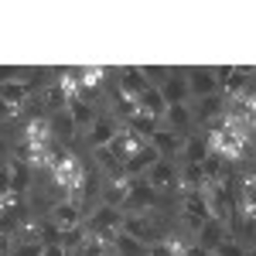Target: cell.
Wrapping results in <instances>:
<instances>
[{
    "mask_svg": "<svg viewBox=\"0 0 256 256\" xmlns=\"http://www.w3.org/2000/svg\"><path fill=\"white\" fill-rule=\"evenodd\" d=\"M113 250H116L120 256H140L144 242H137V239L126 236V232H116V239H113Z\"/></svg>",
    "mask_w": 256,
    "mask_h": 256,
    "instance_id": "obj_32",
    "label": "cell"
},
{
    "mask_svg": "<svg viewBox=\"0 0 256 256\" xmlns=\"http://www.w3.org/2000/svg\"><path fill=\"white\" fill-rule=\"evenodd\" d=\"M20 140H31V144H48L52 140V120L48 116H28L24 120V130H20Z\"/></svg>",
    "mask_w": 256,
    "mask_h": 256,
    "instance_id": "obj_13",
    "label": "cell"
},
{
    "mask_svg": "<svg viewBox=\"0 0 256 256\" xmlns=\"http://www.w3.org/2000/svg\"><path fill=\"white\" fill-rule=\"evenodd\" d=\"M154 205H158V192H154L144 178H134V184H130V192H126V202L120 205V212H140V216H147Z\"/></svg>",
    "mask_w": 256,
    "mask_h": 256,
    "instance_id": "obj_2",
    "label": "cell"
},
{
    "mask_svg": "<svg viewBox=\"0 0 256 256\" xmlns=\"http://www.w3.org/2000/svg\"><path fill=\"white\" fill-rule=\"evenodd\" d=\"M181 154H184V160H188V164H202V160L208 158V144H205V137H202V134H192V137L181 144Z\"/></svg>",
    "mask_w": 256,
    "mask_h": 256,
    "instance_id": "obj_23",
    "label": "cell"
},
{
    "mask_svg": "<svg viewBox=\"0 0 256 256\" xmlns=\"http://www.w3.org/2000/svg\"><path fill=\"white\" fill-rule=\"evenodd\" d=\"M144 181L154 188V192H171V188H178V168H174V160H154L147 171H144Z\"/></svg>",
    "mask_w": 256,
    "mask_h": 256,
    "instance_id": "obj_3",
    "label": "cell"
},
{
    "mask_svg": "<svg viewBox=\"0 0 256 256\" xmlns=\"http://www.w3.org/2000/svg\"><path fill=\"white\" fill-rule=\"evenodd\" d=\"M222 110H226V96H222V92H216V96H202L198 99L195 116L205 123V120H212V116H222Z\"/></svg>",
    "mask_w": 256,
    "mask_h": 256,
    "instance_id": "obj_25",
    "label": "cell"
},
{
    "mask_svg": "<svg viewBox=\"0 0 256 256\" xmlns=\"http://www.w3.org/2000/svg\"><path fill=\"white\" fill-rule=\"evenodd\" d=\"M147 144L158 150V158L174 160L178 154H181V144H184V140L178 137L174 130H164V126H160V130H154V134H150V140H147Z\"/></svg>",
    "mask_w": 256,
    "mask_h": 256,
    "instance_id": "obj_8",
    "label": "cell"
},
{
    "mask_svg": "<svg viewBox=\"0 0 256 256\" xmlns=\"http://www.w3.org/2000/svg\"><path fill=\"white\" fill-rule=\"evenodd\" d=\"M52 137H55V134H58V137H65V140H72L76 137V134H79V130H76V123H72V120H68V113H65V110H62V113H52Z\"/></svg>",
    "mask_w": 256,
    "mask_h": 256,
    "instance_id": "obj_31",
    "label": "cell"
},
{
    "mask_svg": "<svg viewBox=\"0 0 256 256\" xmlns=\"http://www.w3.org/2000/svg\"><path fill=\"white\" fill-rule=\"evenodd\" d=\"M184 82H188V92H192L195 99L222 92V89L216 86V79H212V68H192V72H184Z\"/></svg>",
    "mask_w": 256,
    "mask_h": 256,
    "instance_id": "obj_9",
    "label": "cell"
},
{
    "mask_svg": "<svg viewBox=\"0 0 256 256\" xmlns=\"http://www.w3.org/2000/svg\"><path fill=\"white\" fill-rule=\"evenodd\" d=\"M41 246H55V242H62V229L52 222V218H44L41 222V239H38Z\"/></svg>",
    "mask_w": 256,
    "mask_h": 256,
    "instance_id": "obj_34",
    "label": "cell"
},
{
    "mask_svg": "<svg viewBox=\"0 0 256 256\" xmlns=\"http://www.w3.org/2000/svg\"><path fill=\"white\" fill-rule=\"evenodd\" d=\"M10 192V174H7V168H0V195H7Z\"/></svg>",
    "mask_w": 256,
    "mask_h": 256,
    "instance_id": "obj_39",
    "label": "cell"
},
{
    "mask_svg": "<svg viewBox=\"0 0 256 256\" xmlns=\"http://www.w3.org/2000/svg\"><path fill=\"white\" fill-rule=\"evenodd\" d=\"M164 120H171V126H174V130H184V126H192V110H188V102L168 106V110H164Z\"/></svg>",
    "mask_w": 256,
    "mask_h": 256,
    "instance_id": "obj_30",
    "label": "cell"
},
{
    "mask_svg": "<svg viewBox=\"0 0 256 256\" xmlns=\"http://www.w3.org/2000/svg\"><path fill=\"white\" fill-rule=\"evenodd\" d=\"M14 79H28V72H20L14 65H0V86L4 82H14Z\"/></svg>",
    "mask_w": 256,
    "mask_h": 256,
    "instance_id": "obj_37",
    "label": "cell"
},
{
    "mask_svg": "<svg viewBox=\"0 0 256 256\" xmlns=\"http://www.w3.org/2000/svg\"><path fill=\"white\" fill-rule=\"evenodd\" d=\"M130 184H134V178L116 171V174H106V184H102V205H110V208H120L123 202H126V192H130Z\"/></svg>",
    "mask_w": 256,
    "mask_h": 256,
    "instance_id": "obj_5",
    "label": "cell"
},
{
    "mask_svg": "<svg viewBox=\"0 0 256 256\" xmlns=\"http://www.w3.org/2000/svg\"><path fill=\"white\" fill-rule=\"evenodd\" d=\"M116 134H120V120H113L110 113H102V116H96V123L86 130V144H89V147H106V144H113Z\"/></svg>",
    "mask_w": 256,
    "mask_h": 256,
    "instance_id": "obj_6",
    "label": "cell"
},
{
    "mask_svg": "<svg viewBox=\"0 0 256 256\" xmlns=\"http://www.w3.org/2000/svg\"><path fill=\"white\" fill-rule=\"evenodd\" d=\"M184 250H188V239L181 232H164L147 246V256H184Z\"/></svg>",
    "mask_w": 256,
    "mask_h": 256,
    "instance_id": "obj_10",
    "label": "cell"
},
{
    "mask_svg": "<svg viewBox=\"0 0 256 256\" xmlns=\"http://www.w3.org/2000/svg\"><path fill=\"white\" fill-rule=\"evenodd\" d=\"M120 232L134 236L137 242H144V246H150L154 239H160L154 218H150V216H140V212H123V218H120Z\"/></svg>",
    "mask_w": 256,
    "mask_h": 256,
    "instance_id": "obj_1",
    "label": "cell"
},
{
    "mask_svg": "<svg viewBox=\"0 0 256 256\" xmlns=\"http://www.w3.org/2000/svg\"><path fill=\"white\" fill-rule=\"evenodd\" d=\"M31 96H34V92L28 89L24 79H14V82H4V86H0V99H4L7 106H24Z\"/></svg>",
    "mask_w": 256,
    "mask_h": 256,
    "instance_id": "obj_20",
    "label": "cell"
},
{
    "mask_svg": "<svg viewBox=\"0 0 256 256\" xmlns=\"http://www.w3.org/2000/svg\"><path fill=\"white\" fill-rule=\"evenodd\" d=\"M226 236H229V226H226V222H218V218H205V222L198 226V246H202V250H208V253H216V246Z\"/></svg>",
    "mask_w": 256,
    "mask_h": 256,
    "instance_id": "obj_11",
    "label": "cell"
},
{
    "mask_svg": "<svg viewBox=\"0 0 256 256\" xmlns=\"http://www.w3.org/2000/svg\"><path fill=\"white\" fill-rule=\"evenodd\" d=\"M4 150H7V144H4V140H0V158H4Z\"/></svg>",
    "mask_w": 256,
    "mask_h": 256,
    "instance_id": "obj_42",
    "label": "cell"
},
{
    "mask_svg": "<svg viewBox=\"0 0 256 256\" xmlns=\"http://www.w3.org/2000/svg\"><path fill=\"white\" fill-rule=\"evenodd\" d=\"M110 250H113V246H110L102 236H92V232H89V236H86V242H82L72 256H106Z\"/></svg>",
    "mask_w": 256,
    "mask_h": 256,
    "instance_id": "obj_28",
    "label": "cell"
},
{
    "mask_svg": "<svg viewBox=\"0 0 256 256\" xmlns=\"http://www.w3.org/2000/svg\"><path fill=\"white\" fill-rule=\"evenodd\" d=\"M178 216H181V222L188 226V229H198L208 216V205H205V198H202V192L198 195H184L181 198V208H178Z\"/></svg>",
    "mask_w": 256,
    "mask_h": 256,
    "instance_id": "obj_7",
    "label": "cell"
},
{
    "mask_svg": "<svg viewBox=\"0 0 256 256\" xmlns=\"http://www.w3.org/2000/svg\"><path fill=\"white\" fill-rule=\"evenodd\" d=\"M106 102H110V116L113 120H130L137 113V99L120 92V89H110V92H106Z\"/></svg>",
    "mask_w": 256,
    "mask_h": 256,
    "instance_id": "obj_14",
    "label": "cell"
},
{
    "mask_svg": "<svg viewBox=\"0 0 256 256\" xmlns=\"http://www.w3.org/2000/svg\"><path fill=\"white\" fill-rule=\"evenodd\" d=\"M110 147H113V154H116L120 164H123V160L134 158V154H140V150L147 147V140L140 137V134H134V130L126 126V123H120V134L113 137V144H110Z\"/></svg>",
    "mask_w": 256,
    "mask_h": 256,
    "instance_id": "obj_4",
    "label": "cell"
},
{
    "mask_svg": "<svg viewBox=\"0 0 256 256\" xmlns=\"http://www.w3.org/2000/svg\"><path fill=\"white\" fill-rule=\"evenodd\" d=\"M48 218H52L58 229H72V226L82 222V212H79V205H72V202H55V208H52Z\"/></svg>",
    "mask_w": 256,
    "mask_h": 256,
    "instance_id": "obj_18",
    "label": "cell"
},
{
    "mask_svg": "<svg viewBox=\"0 0 256 256\" xmlns=\"http://www.w3.org/2000/svg\"><path fill=\"white\" fill-rule=\"evenodd\" d=\"M178 188H181L184 195H198V192L205 188V174H202V164H188V160H184V168L178 171Z\"/></svg>",
    "mask_w": 256,
    "mask_h": 256,
    "instance_id": "obj_15",
    "label": "cell"
},
{
    "mask_svg": "<svg viewBox=\"0 0 256 256\" xmlns=\"http://www.w3.org/2000/svg\"><path fill=\"white\" fill-rule=\"evenodd\" d=\"M92 158H96V164H99L102 174H116V171H123V164H120V158L113 154L110 144H106V147H92Z\"/></svg>",
    "mask_w": 256,
    "mask_h": 256,
    "instance_id": "obj_26",
    "label": "cell"
},
{
    "mask_svg": "<svg viewBox=\"0 0 256 256\" xmlns=\"http://www.w3.org/2000/svg\"><path fill=\"white\" fill-rule=\"evenodd\" d=\"M7 174H10V188H14V192H28V188H31V168H28L24 160L10 158L7 160Z\"/></svg>",
    "mask_w": 256,
    "mask_h": 256,
    "instance_id": "obj_21",
    "label": "cell"
},
{
    "mask_svg": "<svg viewBox=\"0 0 256 256\" xmlns=\"http://www.w3.org/2000/svg\"><path fill=\"white\" fill-rule=\"evenodd\" d=\"M158 92H160V99H164V106L188 102V96H192V92H188V82H184V76H181V72H171V76H168V82L160 86Z\"/></svg>",
    "mask_w": 256,
    "mask_h": 256,
    "instance_id": "obj_12",
    "label": "cell"
},
{
    "mask_svg": "<svg viewBox=\"0 0 256 256\" xmlns=\"http://www.w3.org/2000/svg\"><path fill=\"white\" fill-rule=\"evenodd\" d=\"M34 96L41 99V106H44L48 113H62V110L68 106V96L62 92L55 82H52V86H44V89H41V92H34Z\"/></svg>",
    "mask_w": 256,
    "mask_h": 256,
    "instance_id": "obj_22",
    "label": "cell"
},
{
    "mask_svg": "<svg viewBox=\"0 0 256 256\" xmlns=\"http://www.w3.org/2000/svg\"><path fill=\"white\" fill-rule=\"evenodd\" d=\"M14 250V232H0V256H10Z\"/></svg>",
    "mask_w": 256,
    "mask_h": 256,
    "instance_id": "obj_38",
    "label": "cell"
},
{
    "mask_svg": "<svg viewBox=\"0 0 256 256\" xmlns=\"http://www.w3.org/2000/svg\"><path fill=\"white\" fill-rule=\"evenodd\" d=\"M236 202H256V174L253 171H242L239 174V198Z\"/></svg>",
    "mask_w": 256,
    "mask_h": 256,
    "instance_id": "obj_33",
    "label": "cell"
},
{
    "mask_svg": "<svg viewBox=\"0 0 256 256\" xmlns=\"http://www.w3.org/2000/svg\"><path fill=\"white\" fill-rule=\"evenodd\" d=\"M116 89L137 99L140 92L147 89V82H144V76H140V68H130V65H126V68H120V72H116Z\"/></svg>",
    "mask_w": 256,
    "mask_h": 256,
    "instance_id": "obj_17",
    "label": "cell"
},
{
    "mask_svg": "<svg viewBox=\"0 0 256 256\" xmlns=\"http://www.w3.org/2000/svg\"><path fill=\"white\" fill-rule=\"evenodd\" d=\"M86 236H89V229H86V222H79V226H72V229H62V242H58V246L72 256L82 242H86Z\"/></svg>",
    "mask_w": 256,
    "mask_h": 256,
    "instance_id": "obj_27",
    "label": "cell"
},
{
    "mask_svg": "<svg viewBox=\"0 0 256 256\" xmlns=\"http://www.w3.org/2000/svg\"><path fill=\"white\" fill-rule=\"evenodd\" d=\"M140 76H144V82H147L150 89H160V86L168 82V76H171V68H168V65H140Z\"/></svg>",
    "mask_w": 256,
    "mask_h": 256,
    "instance_id": "obj_29",
    "label": "cell"
},
{
    "mask_svg": "<svg viewBox=\"0 0 256 256\" xmlns=\"http://www.w3.org/2000/svg\"><path fill=\"white\" fill-rule=\"evenodd\" d=\"M137 106L144 110V113H150L154 120H164V110H168V106H164V99H160V92H158V89H150V86L137 96Z\"/></svg>",
    "mask_w": 256,
    "mask_h": 256,
    "instance_id": "obj_24",
    "label": "cell"
},
{
    "mask_svg": "<svg viewBox=\"0 0 256 256\" xmlns=\"http://www.w3.org/2000/svg\"><path fill=\"white\" fill-rule=\"evenodd\" d=\"M10 256H44V246L41 242H18L10 250Z\"/></svg>",
    "mask_w": 256,
    "mask_h": 256,
    "instance_id": "obj_36",
    "label": "cell"
},
{
    "mask_svg": "<svg viewBox=\"0 0 256 256\" xmlns=\"http://www.w3.org/2000/svg\"><path fill=\"white\" fill-rule=\"evenodd\" d=\"M65 113L68 120L76 123V130H89L92 123H96V110H92V102H82V99H68V106H65Z\"/></svg>",
    "mask_w": 256,
    "mask_h": 256,
    "instance_id": "obj_16",
    "label": "cell"
},
{
    "mask_svg": "<svg viewBox=\"0 0 256 256\" xmlns=\"http://www.w3.org/2000/svg\"><path fill=\"white\" fill-rule=\"evenodd\" d=\"M154 160H160V158H158V150H154V147L147 144V147H144L140 154H134L130 160H123V174H130V178H140L144 171H147V168H150V164H154Z\"/></svg>",
    "mask_w": 256,
    "mask_h": 256,
    "instance_id": "obj_19",
    "label": "cell"
},
{
    "mask_svg": "<svg viewBox=\"0 0 256 256\" xmlns=\"http://www.w3.org/2000/svg\"><path fill=\"white\" fill-rule=\"evenodd\" d=\"M184 256H212V253H208V250H202L198 242H195V246L188 242V250H184Z\"/></svg>",
    "mask_w": 256,
    "mask_h": 256,
    "instance_id": "obj_40",
    "label": "cell"
},
{
    "mask_svg": "<svg viewBox=\"0 0 256 256\" xmlns=\"http://www.w3.org/2000/svg\"><path fill=\"white\" fill-rule=\"evenodd\" d=\"M44 256H68V253H65L58 242H55V246H44Z\"/></svg>",
    "mask_w": 256,
    "mask_h": 256,
    "instance_id": "obj_41",
    "label": "cell"
},
{
    "mask_svg": "<svg viewBox=\"0 0 256 256\" xmlns=\"http://www.w3.org/2000/svg\"><path fill=\"white\" fill-rule=\"evenodd\" d=\"M216 256H246V250H242V246H239L236 239H222V242H218L216 246Z\"/></svg>",
    "mask_w": 256,
    "mask_h": 256,
    "instance_id": "obj_35",
    "label": "cell"
}]
</instances>
